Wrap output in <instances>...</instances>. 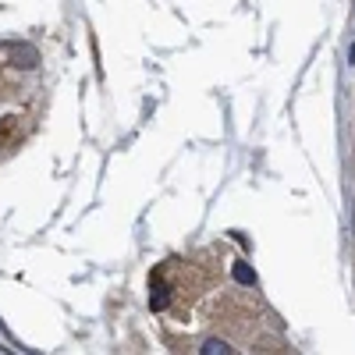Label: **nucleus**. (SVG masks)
<instances>
[{
  "instance_id": "1",
  "label": "nucleus",
  "mask_w": 355,
  "mask_h": 355,
  "mask_svg": "<svg viewBox=\"0 0 355 355\" xmlns=\"http://www.w3.org/2000/svg\"><path fill=\"white\" fill-rule=\"evenodd\" d=\"M0 57H8L15 68H36L40 64L36 46H28V43H4L0 46Z\"/></svg>"
},
{
  "instance_id": "4",
  "label": "nucleus",
  "mask_w": 355,
  "mask_h": 355,
  "mask_svg": "<svg viewBox=\"0 0 355 355\" xmlns=\"http://www.w3.org/2000/svg\"><path fill=\"white\" fill-rule=\"evenodd\" d=\"M202 352H206V355H217V352H231V348H227L224 341H206V345H202Z\"/></svg>"
},
{
  "instance_id": "2",
  "label": "nucleus",
  "mask_w": 355,
  "mask_h": 355,
  "mask_svg": "<svg viewBox=\"0 0 355 355\" xmlns=\"http://www.w3.org/2000/svg\"><path fill=\"white\" fill-rule=\"evenodd\" d=\"M150 309L153 313H160V309H167V302H171V284L167 281H160V270H153V281H150Z\"/></svg>"
},
{
  "instance_id": "3",
  "label": "nucleus",
  "mask_w": 355,
  "mask_h": 355,
  "mask_svg": "<svg viewBox=\"0 0 355 355\" xmlns=\"http://www.w3.org/2000/svg\"><path fill=\"white\" fill-rule=\"evenodd\" d=\"M234 281H239V284H256L252 266H245V263H234Z\"/></svg>"
}]
</instances>
